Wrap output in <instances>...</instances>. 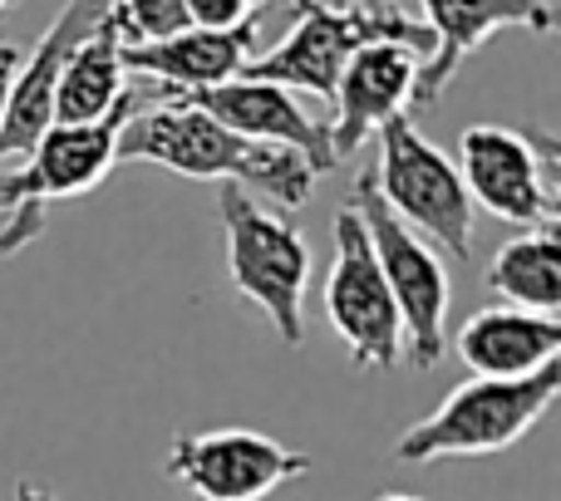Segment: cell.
Masks as SVG:
<instances>
[{"instance_id": "6da1fadb", "label": "cell", "mask_w": 561, "mask_h": 501, "mask_svg": "<svg viewBox=\"0 0 561 501\" xmlns=\"http://www.w3.org/2000/svg\"><path fill=\"white\" fill-rule=\"evenodd\" d=\"M118 163H158L197 183H242L266 193L276 207H306L320 177L296 148L232 133L187 98L138 108L118 133Z\"/></svg>"}, {"instance_id": "7a4b0ae2", "label": "cell", "mask_w": 561, "mask_h": 501, "mask_svg": "<svg viewBox=\"0 0 561 501\" xmlns=\"http://www.w3.org/2000/svg\"><path fill=\"white\" fill-rule=\"evenodd\" d=\"M296 25L276 49L247 59V79H266L290 94L330 98L340 84V69L365 45H404L409 55H434V30L399 10V0H359L350 10H330L320 0H296Z\"/></svg>"}, {"instance_id": "3957f363", "label": "cell", "mask_w": 561, "mask_h": 501, "mask_svg": "<svg viewBox=\"0 0 561 501\" xmlns=\"http://www.w3.org/2000/svg\"><path fill=\"white\" fill-rule=\"evenodd\" d=\"M557 388H561V359L517 378L473 374L428 418H419L414 428L399 433L394 457L399 463H438V457L507 453L547 418V408L557 404Z\"/></svg>"}, {"instance_id": "277c9868", "label": "cell", "mask_w": 561, "mask_h": 501, "mask_svg": "<svg viewBox=\"0 0 561 501\" xmlns=\"http://www.w3.org/2000/svg\"><path fill=\"white\" fill-rule=\"evenodd\" d=\"M375 138H379V167H369V173H375V187L389 202V212L409 232H424L434 246H444L454 260H473L478 207L468 197L454 158L428 143L409 114H394L389 124H379Z\"/></svg>"}, {"instance_id": "5b68a950", "label": "cell", "mask_w": 561, "mask_h": 501, "mask_svg": "<svg viewBox=\"0 0 561 501\" xmlns=\"http://www.w3.org/2000/svg\"><path fill=\"white\" fill-rule=\"evenodd\" d=\"M458 173L473 197L497 222L523 232L561 222V143L542 128L473 124L458 138Z\"/></svg>"}, {"instance_id": "8992f818", "label": "cell", "mask_w": 561, "mask_h": 501, "mask_svg": "<svg viewBox=\"0 0 561 501\" xmlns=\"http://www.w3.org/2000/svg\"><path fill=\"white\" fill-rule=\"evenodd\" d=\"M222 232L227 270L242 300L266 310L286 345L306 339V286H310V246L286 217H272L252 202L242 183H222Z\"/></svg>"}, {"instance_id": "52a82bcc", "label": "cell", "mask_w": 561, "mask_h": 501, "mask_svg": "<svg viewBox=\"0 0 561 501\" xmlns=\"http://www.w3.org/2000/svg\"><path fill=\"white\" fill-rule=\"evenodd\" d=\"M350 207L365 222V236L375 246L379 276H385L389 295L399 305V329H404V354L414 369H438L444 364V319H448V276L444 260L434 256L379 197L375 173L355 177Z\"/></svg>"}, {"instance_id": "ba28073f", "label": "cell", "mask_w": 561, "mask_h": 501, "mask_svg": "<svg viewBox=\"0 0 561 501\" xmlns=\"http://www.w3.org/2000/svg\"><path fill=\"white\" fill-rule=\"evenodd\" d=\"M158 104L153 79L128 84L124 98L94 124H49L39 133V143L30 148V158L20 167L0 173V212H20V207H39L55 197H79L94 193L108 177V167L118 163V133L138 108Z\"/></svg>"}, {"instance_id": "9c48e42d", "label": "cell", "mask_w": 561, "mask_h": 501, "mask_svg": "<svg viewBox=\"0 0 561 501\" xmlns=\"http://www.w3.org/2000/svg\"><path fill=\"white\" fill-rule=\"evenodd\" d=\"M325 319L345 339L350 359L359 369H394L404 354L399 305L389 295L385 276H379L375 246H369L355 207H340L335 217V266L325 280Z\"/></svg>"}, {"instance_id": "30bf717a", "label": "cell", "mask_w": 561, "mask_h": 501, "mask_svg": "<svg viewBox=\"0 0 561 501\" xmlns=\"http://www.w3.org/2000/svg\"><path fill=\"white\" fill-rule=\"evenodd\" d=\"M310 457L252 428L217 433H178L168 447V477L183 482L197 501H266L276 487L300 482Z\"/></svg>"}, {"instance_id": "8fae6325", "label": "cell", "mask_w": 561, "mask_h": 501, "mask_svg": "<svg viewBox=\"0 0 561 501\" xmlns=\"http://www.w3.org/2000/svg\"><path fill=\"white\" fill-rule=\"evenodd\" d=\"M424 5V25L434 30V55L419 65L409 108H434L463 59L483 49L497 30H533V35H552L557 10L547 0H419Z\"/></svg>"}, {"instance_id": "7c38bea8", "label": "cell", "mask_w": 561, "mask_h": 501, "mask_svg": "<svg viewBox=\"0 0 561 501\" xmlns=\"http://www.w3.org/2000/svg\"><path fill=\"white\" fill-rule=\"evenodd\" d=\"M108 15V0H69L55 15V25L39 35V45L20 59L15 79H10V98L0 114V173L5 163H25L30 148L39 143L49 124H55V79L65 55Z\"/></svg>"}, {"instance_id": "4fadbf2b", "label": "cell", "mask_w": 561, "mask_h": 501, "mask_svg": "<svg viewBox=\"0 0 561 501\" xmlns=\"http://www.w3.org/2000/svg\"><path fill=\"white\" fill-rule=\"evenodd\" d=\"M197 104L203 114H213L217 124H227L232 133L256 138V143H280V148H296L316 173H330L340 163L335 148H330V124L325 118H310L300 108V98L280 84H266V79H227V84L213 89H193V94H173Z\"/></svg>"}, {"instance_id": "5bb4252c", "label": "cell", "mask_w": 561, "mask_h": 501, "mask_svg": "<svg viewBox=\"0 0 561 501\" xmlns=\"http://www.w3.org/2000/svg\"><path fill=\"white\" fill-rule=\"evenodd\" d=\"M256 49H262V10L232 30L187 25L168 39L124 45V69L168 84V98H173V94H193V89H213L237 79L247 69V59H256Z\"/></svg>"}, {"instance_id": "9a60e30c", "label": "cell", "mask_w": 561, "mask_h": 501, "mask_svg": "<svg viewBox=\"0 0 561 501\" xmlns=\"http://www.w3.org/2000/svg\"><path fill=\"white\" fill-rule=\"evenodd\" d=\"M424 59L409 55L404 45H365L350 55L335 84V118H330V148L335 158H350L375 138L379 124L394 114H409V94H414V74Z\"/></svg>"}, {"instance_id": "2e32d148", "label": "cell", "mask_w": 561, "mask_h": 501, "mask_svg": "<svg viewBox=\"0 0 561 501\" xmlns=\"http://www.w3.org/2000/svg\"><path fill=\"white\" fill-rule=\"evenodd\" d=\"M458 359L483 378H517L533 369L552 364L561 354V319L557 315H533V310L493 305L478 310L458 329Z\"/></svg>"}, {"instance_id": "e0dca14e", "label": "cell", "mask_w": 561, "mask_h": 501, "mask_svg": "<svg viewBox=\"0 0 561 501\" xmlns=\"http://www.w3.org/2000/svg\"><path fill=\"white\" fill-rule=\"evenodd\" d=\"M124 35L114 15H104L75 49L65 55L55 79V124H94L124 98Z\"/></svg>"}, {"instance_id": "ac0fdd59", "label": "cell", "mask_w": 561, "mask_h": 501, "mask_svg": "<svg viewBox=\"0 0 561 501\" xmlns=\"http://www.w3.org/2000/svg\"><path fill=\"white\" fill-rule=\"evenodd\" d=\"M488 286L503 305L533 310V315H557L561 310V222L523 232L507 242L488 266Z\"/></svg>"}, {"instance_id": "d6986e66", "label": "cell", "mask_w": 561, "mask_h": 501, "mask_svg": "<svg viewBox=\"0 0 561 501\" xmlns=\"http://www.w3.org/2000/svg\"><path fill=\"white\" fill-rule=\"evenodd\" d=\"M108 15H114L124 45H144V39H168L178 30H187V5L183 0H108Z\"/></svg>"}, {"instance_id": "ffe728a7", "label": "cell", "mask_w": 561, "mask_h": 501, "mask_svg": "<svg viewBox=\"0 0 561 501\" xmlns=\"http://www.w3.org/2000/svg\"><path fill=\"white\" fill-rule=\"evenodd\" d=\"M187 5V20L203 30H232L242 20H252L262 10V0H183Z\"/></svg>"}, {"instance_id": "44dd1931", "label": "cell", "mask_w": 561, "mask_h": 501, "mask_svg": "<svg viewBox=\"0 0 561 501\" xmlns=\"http://www.w3.org/2000/svg\"><path fill=\"white\" fill-rule=\"evenodd\" d=\"M39 232H45V207H20V212H5V222H0V260L15 256V250H25Z\"/></svg>"}, {"instance_id": "7402d4cb", "label": "cell", "mask_w": 561, "mask_h": 501, "mask_svg": "<svg viewBox=\"0 0 561 501\" xmlns=\"http://www.w3.org/2000/svg\"><path fill=\"white\" fill-rule=\"evenodd\" d=\"M20 59H25V49L15 45V39L0 35V114H5V98H10V79H15Z\"/></svg>"}, {"instance_id": "603a6c76", "label": "cell", "mask_w": 561, "mask_h": 501, "mask_svg": "<svg viewBox=\"0 0 561 501\" xmlns=\"http://www.w3.org/2000/svg\"><path fill=\"white\" fill-rule=\"evenodd\" d=\"M15 501H59V497H49L45 487H35V482H15Z\"/></svg>"}, {"instance_id": "cb8c5ba5", "label": "cell", "mask_w": 561, "mask_h": 501, "mask_svg": "<svg viewBox=\"0 0 561 501\" xmlns=\"http://www.w3.org/2000/svg\"><path fill=\"white\" fill-rule=\"evenodd\" d=\"M379 501H424V497H414V492H385Z\"/></svg>"}, {"instance_id": "d4e9b609", "label": "cell", "mask_w": 561, "mask_h": 501, "mask_svg": "<svg viewBox=\"0 0 561 501\" xmlns=\"http://www.w3.org/2000/svg\"><path fill=\"white\" fill-rule=\"evenodd\" d=\"M320 5H330V10H350V5H359V0H320Z\"/></svg>"}, {"instance_id": "484cf974", "label": "cell", "mask_w": 561, "mask_h": 501, "mask_svg": "<svg viewBox=\"0 0 561 501\" xmlns=\"http://www.w3.org/2000/svg\"><path fill=\"white\" fill-rule=\"evenodd\" d=\"M10 5H15V0H0V10H10Z\"/></svg>"}]
</instances>
